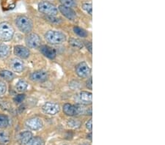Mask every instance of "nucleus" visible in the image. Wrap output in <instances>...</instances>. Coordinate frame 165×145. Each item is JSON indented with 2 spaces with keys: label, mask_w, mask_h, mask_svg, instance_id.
I'll use <instances>...</instances> for the list:
<instances>
[{
  "label": "nucleus",
  "mask_w": 165,
  "mask_h": 145,
  "mask_svg": "<svg viewBox=\"0 0 165 145\" xmlns=\"http://www.w3.org/2000/svg\"><path fill=\"white\" fill-rule=\"evenodd\" d=\"M14 29L8 22L0 23V40L7 42L12 40L14 35Z\"/></svg>",
  "instance_id": "1"
},
{
  "label": "nucleus",
  "mask_w": 165,
  "mask_h": 145,
  "mask_svg": "<svg viewBox=\"0 0 165 145\" xmlns=\"http://www.w3.org/2000/svg\"><path fill=\"white\" fill-rule=\"evenodd\" d=\"M45 38L46 41L53 45H59L64 43L66 40V37L61 32L48 31L46 33Z\"/></svg>",
  "instance_id": "2"
},
{
  "label": "nucleus",
  "mask_w": 165,
  "mask_h": 145,
  "mask_svg": "<svg viewBox=\"0 0 165 145\" xmlns=\"http://www.w3.org/2000/svg\"><path fill=\"white\" fill-rule=\"evenodd\" d=\"M16 24L20 31L22 32L23 33L28 34L33 30V22H32L31 19L27 18V16H18L16 20Z\"/></svg>",
  "instance_id": "3"
},
{
  "label": "nucleus",
  "mask_w": 165,
  "mask_h": 145,
  "mask_svg": "<svg viewBox=\"0 0 165 145\" xmlns=\"http://www.w3.org/2000/svg\"><path fill=\"white\" fill-rule=\"evenodd\" d=\"M38 10L48 16H56L58 13V10L54 4L47 1H41L38 4Z\"/></svg>",
  "instance_id": "4"
},
{
  "label": "nucleus",
  "mask_w": 165,
  "mask_h": 145,
  "mask_svg": "<svg viewBox=\"0 0 165 145\" xmlns=\"http://www.w3.org/2000/svg\"><path fill=\"white\" fill-rule=\"evenodd\" d=\"M41 38L38 35L35 33H30L26 37L25 43L29 48H36L41 45Z\"/></svg>",
  "instance_id": "5"
},
{
  "label": "nucleus",
  "mask_w": 165,
  "mask_h": 145,
  "mask_svg": "<svg viewBox=\"0 0 165 145\" xmlns=\"http://www.w3.org/2000/svg\"><path fill=\"white\" fill-rule=\"evenodd\" d=\"M90 68L85 62H80L76 67V73L80 78H86L90 73Z\"/></svg>",
  "instance_id": "6"
},
{
  "label": "nucleus",
  "mask_w": 165,
  "mask_h": 145,
  "mask_svg": "<svg viewBox=\"0 0 165 145\" xmlns=\"http://www.w3.org/2000/svg\"><path fill=\"white\" fill-rule=\"evenodd\" d=\"M42 110L45 114H49V115H55L59 111V106L56 103L47 102L44 103L42 106Z\"/></svg>",
  "instance_id": "7"
},
{
  "label": "nucleus",
  "mask_w": 165,
  "mask_h": 145,
  "mask_svg": "<svg viewBox=\"0 0 165 145\" xmlns=\"http://www.w3.org/2000/svg\"><path fill=\"white\" fill-rule=\"evenodd\" d=\"M77 101L83 105L92 104L93 102V95L89 92H81L77 95Z\"/></svg>",
  "instance_id": "8"
},
{
  "label": "nucleus",
  "mask_w": 165,
  "mask_h": 145,
  "mask_svg": "<svg viewBox=\"0 0 165 145\" xmlns=\"http://www.w3.org/2000/svg\"><path fill=\"white\" fill-rule=\"evenodd\" d=\"M26 126L30 129L33 130V131H38L43 127V122L41 119L38 117H33V118L27 120Z\"/></svg>",
  "instance_id": "9"
},
{
  "label": "nucleus",
  "mask_w": 165,
  "mask_h": 145,
  "mask_svg": "<svg viewBox=\"0 0 165 145\" xmlns=\"http://www.w3.org/2000/svg\"><path fill=\"white\" fill-rule=\"evenodd\" d=\"M14 54L21 59H27L30 54V51L27 47L23 45H16L14 47Z\"/></svg>",
  "instance_id": "10"
},
{
  "label": "nucleus",
  "mask_w": 165,
  "mask_h": 145,
  "mask_svg": "<svg viewBox=\"0 0 165 145\" xmlns=\"http://www.w3.org/2000/svg\"><path fill=\"white\" fill-rule=\"evenodd\" d=\"M30 79L33 82H43L46 81L47 79H48V74L45 71H37L30 75Z\"/></svg>",
  "instance_id": "11"
},
{
  "label": "nucleus",
  "mask_w": 165,
  "mask_h": 145,
  "mask_svg": "<svg viewBox=\"0 0 165 145\" xmlns=\"http://www.w3.org/2000/svg\"><path fill=\"white\" fill-rule=\"evenodd\" d=\"M59 10L60 11V13L65 16V18H67L68 19L74 20L76 18V14L74 12V10H72L71 7H66V6L64 5H59Z\"/></svg>",
  "instance_id": "12"
},
{
  "label": "nucleus",
  "mask_w": 165,
  "mask_h": 145,
  "mask_svg": "<svg viewBox=\"0 0 165 145\" xmlns=\"http://www.w3.org/2000/svg\"><path fill=\"white\" fill-rule=\"evenodd\" d=\"M40 51L42 53L43 55L51 59H54L56 54L54 48L48 46V45H41L40 47Z\"/></svg>",
  "instance_id": "13"
},
{
  "label": "nucleus",
  "mask_w": 165,
  "mask_h": 145,
  "mask_svg": "<svg viewBox=\"0 0 165 145\" xmlns=\"http://www.w3.org/2000/svg\"><path fill=\"white\" fill-rule=\"evenodd\" d=\"M10 67L12 70L16 73H21L24 69V62L18 58H14L12 59Z\"/></svg>",
  "instance_id": "14"
},
{
  "label": "nucleus",
  "mask_w": 165,
  "mask_h": 145,
  "mask_svg": "<svg viewBox=\"0 0 165 145\" xmlns=\"http://www.w3.org/2000/svg\"><path fill=\"white\" fill-rule=\"evenodd\" d=\"M33 138V133L30 131H24L21 133L18 136V141L22 145H27Z\"/></svg>",
  "instance_id": "15"
},
{
  "label": "nucleus",
  "mask_w": 165,
  "mask_h": 145,
  "mask_svg": "<svg viewBox=\"0 0 165 145\" xmlns=\"http://www.w3.org/2000/svg\"><path fill=\"white\" fill-rule=\"evenodd\" d=\"M63 111L66 115L68 116H75L78 114L77 108L76 106L70 104V103H65L63 106Z\"/></svg>",
  "instance_id": "16"
},
{
  "label": "nucleus",
  "mask_w": 165,
  "mask_h": 145,
  "mask_svg": "<svg viewBox=\"0 0 165 145\" xmlns=\"http://www.w3.org/2000/svg\"><path fill=\"white\" fill-rule=\"evenodd\" d=\"M10 46H8L6 44H1L0 45V58L1 59H4V58L7 57L10 55Z\"/></svg>",
  "instance_id": "17"
},
{
  "label": "nucleus",
  "mask_w": 165,
  "mask_h": 145,
  "mask_svg": "<svg viewBox=\"0 0 165 145\" xmlns=\"http://www.w3.org/2000/svg\"><path fill=\"white\" fill-rule=\"evenodd\" d=\"M27 87H28V84H27V82L24 80H19L18 82L16 83V91L18 92H23L27 89Z\"/></svg>",
  "instance_id": "18"
},
{
  "label": "nucleus",
  "mask_w": 165,
  "mask_h": 145,
  "mask_svg": "<svg viewBox=\"0 0 165 145\" xmlns=\"http://www.w3.org/2000/svg\"><path fill=\"white\" fill-rule=\"evenodd\" d=\"M0 77L6 81H11L14 78V74L10 71L4 70V71H1L0 72Z\"/></svg>",
  "instance_id": "19"
},
{
  "label": "nucleus",
  "mask_w": 165,
  "mask_h": 145,
  "mask_svg": "<svg viewBox=\"0 0 165 145\" xmlns=\"http://www.w3.org/2000/svg\"><path fill=\"white\" fill-rule=\"evenodd\" d=\"M69 43L72 46L75 47L77 48H82L83 47V43L79 39H76V38H71L69 40Z\"/></svg>",
  "instance_id": "20"
},
{
  "label": "nucleus",
  "mask_w": 165,
  "mask_h": 145,
  "mask_svg": "<svg viewBox=\"0 0 165 145\" xmlns=\"http://www.w3.org/2000/svg\"><path fill=\"white\" fill-rule=\"evenodd\" d=\"M9 125L8 117L4 114H0V128H4Z\"/></svg>",
  "instance_id": "21"
},
{
  "label": "nucleus",
  "mask_w": 165,
  "mask_h": 145,
  "mask_svg": "<svg viewBox=\"0 0 165 145\" xmlns=\"http://www.w3.org/2000/svg\"><path fill=\"white\" fill-rule=\"evenodd\" d=\"M73 32H74L77 35L82 37V38H86L88 35V32H87L84 29L80 28V27H73Z\"/></svg>",
  "instance_id": "22"
},
{
  "label": "nucleus",
  "mask_w": 165,
  "mask_h": 145,
  "mask_svg": "<svg viewBox=\"0 0 165 145\" xmlns=\"http://www.w3.org/2000/svg\"><path fill=\"white\" fill-rule=\"evenodd\" d=\"M28 145H44V141L41 137L36 136L34 138L33 137L28 143Z\"/></svg>",
  "instance_id": "23"
},
{
  "label": "nucleus",
  "mask_w": 165,
  "mask_h": 145,
  "mask_svg": "<svg viewBox=\"0 0 165 145\" xmlns=\"http://www.w3.org/2000/svg\"><path fill=\"white\" fill-rule=\"evenodd\" d=\"M59 2L62 4V5L66 6L68 7H75L76 5V0H59Z\"/></svg>",
  "instance_id": "24"
},
{
  "label": "nucleus",
  "mask_w": 165,
  "mask_h": 145,
  "mask_svg": "<svg viewBox=\"0 0 165 145\" xmlns=\"http://www.w3.org/2000/svg\"><path fill=\"white\" fill-rule=\"evenodd\" d=\"M10 138H9V135L4 131H1L0 132V144H5V143L8 142Z\"/></svg>",
  "instance_id": "25"
},
{
  "label": "nucleus",
  "mask_w": 165,
  "mask_h": 145,
  "mask_svg": "<svg viewBox=\"0 0 165 145\" xmlns=\"http://www.w3.org/2000/svg\"><path fill=\"white\" fill-rule=\"evenodd\" d=\"M82 8L85 10L88 13H89L90 16H92L93 14V6H92V4L90 3H85L82 5Z\"/></svg>",
  "instance_id": "26"
},
{
  "label": "nucleus",
  "mask_w": 165,
  "mask_h": 145,
  "mask_svg": "<svg viewBox=\"0 0 165 145\" xmlns=\"http://www.w3.org/2000/svg\"><path fill=\"white\" fill-rule=\"evenodd\" d=\"M68 125L69 127H71L73 128H77L80 126L81 123H80V122L77 121V120H71L68 122Z\"/></svg>",
  "instance_id": "27"
},
{
  "label": "nucleus",
  "mask_w": 165,
  "mask_h": 145,
  "mask_svg": "<svg viewBox=\"0 0 165 145\" xmlns=\"http://www.w3.org/2000/svg\"><path fill=\"white\" fill-rule=\"evenodd\" d=\"M24 99H25V95L19 94L14 97L13 100H14V102L16 103H22Z\"/></svg>",
  "instance_id": "28"
},
{
  "label": "nucleus",
  "mask_w": 165,
  "mask_h": 145,
  "mask_svg": "<svg viewBox=\"0 0 165 145\" xmlns=\"http://www.w3.org/2000/svg\"><path fill=\"white\" fill-rule=\"evenodd\" d=\"M7 92V86L5 83L1 81H0V96L4 95Z\"/></svg>",
  "instance_id": "29"
},
{
  "label": "nucleus",
  "mask_w": 165,
  "mask_h": 145,
  "mask_svg": "<svg viewBox=\"0 0 165 145\" xmlns=\"http://www.w3.org/2000/svg\"><path fill=\"white\" fill-rule=\"evenodd\" d=\"M92 123H93L92 119H90V120L86 123V128H88L90 131H92V129H93V125H92Z\"/></svg>",
  "instance_id": "30"
},
{
  "label": "nucleus",
  "mask_w": 165,
  "mask_h": 145,
  "mask_svg": "<svg viewBox=\"0 0 165 145\" xmlns=\"http://www.w3.org/2000/svg\"><path fill=\"white\" fill-rule=\"evenodd\" d=\"M86 86L88 89H92V86H93V82H92V78H90L86 82Z\"/></svg>",
  "instance_id": "31"
},
{
  "label": "nucleus",
  "mask_w": 165,
  "mask_h": 145,
  "mask_svg": "<svg viewBox=\"0 0 165 145\" xmlns=\"http://www.w3.org/2000/svg\"><path fill=\"white\" fill-rule=\"evenodd\" d=\"M85 45H86V47H87V48L88 49V51H89L90 53H92V43L91 42H86Z\"/></svg>",
  "instance_id": "32"
},
{
  "label": "nucleus",
  "mask_w": 165,
  "mask_h": 145,
  "mask_svg": "<svg viewBox=\"0 0 165 145\" xmlns=\"http://www.w3.org/2000/svg\"><path fill=\"white\" fill-rule=\"evenodd\" d=\"M81 145H90V144H88V143H84V144H81Z\"/></svg>",
  "instance_id": "33"
}]
</instances>
